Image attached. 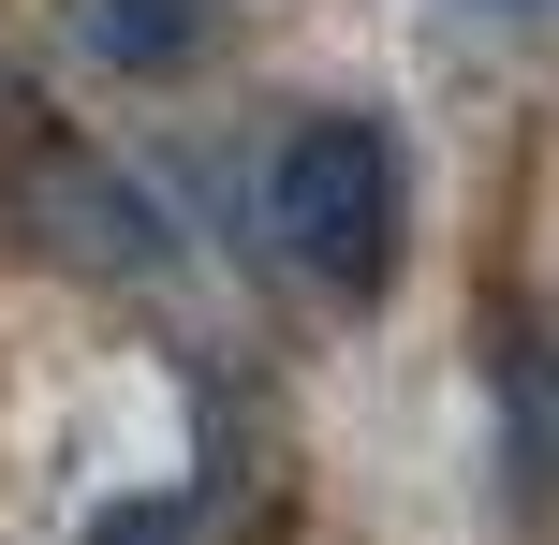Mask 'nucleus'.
<instances>
[{
	"label": "nucleus",
	"mask_w": 559,
	"mask_h": 545,
	"mask_svg": "<svg viewBox=\"0 0 559 545\" xmlns=\"http://www.w3.org/2000/svg\"><path fill=\"white\" fill-rule=\"evenodd\" d=\"M59 29H74L88 59H118V74H177V59H206V0H59Z\"/></svg>",
	"instance_id": "7ed1b4c3"
},
{
	"label": "nucleus",
	"mask_w": 559,
	"mask_h": 545,
	"mask_svg": "<svg viewBox=\"0 0 559 545\" xmlns=\"http://www.w3.org/2000/svg\"><path fill=\"white\" fill-rule=\"evenodd\" d=\"M265 236L309 265L324 295H383L397 281V236H413V177H397V133L354 104L295 118L265 163Z\"/></svg>",
	"instance_id": "f257e3e1"
},
{
	"label": "nucleus",
	"mask_w": 559,
	"mask_h": 545,
	"mask_svg": "<svg viewBox=\"0 0 559 545\" xmlns=\"http://www.w3.org/2000/svg\"><path fill=\"white\" fill-rule=\"evenodd\" d=\"M0 133H15V147H29V133H45V88H29V74H15V45H0Z\"/></svg>",
	"instance_id": "20e7f679"
},
{
	"label": "nucleus",
	"mask_w": 559,
	"mask_h": 545,
	"mask_svg": "<svg viewBox=\"0 0 559 545\" xmlns=\"http://www.w3.org/2000/svg\"><path fill=\"white\" fill-rule=\"evenodd\" d=\"M104 545H177V517H133V531H104Z\"/></svg>",
	"instance_id": "39448f33"
},
{
	"label": "nucleus",
	"mask_w": 559,
	"mask_h": 545,
	"mask_svg": "<svg viewBox=\"0 0 559 545\" xmlns=\"http://www.w3.org/2000/svg\"><path fill=\"white\" fill-rule=\"evenodd\" d=\"M29 147H45V133H29ZM29 192H45V222H59V251H74V265H163V206H147L133 177L45 147V163H29Z\"/></svg>",
	"instance_id": "f03ea898"
}]
</instances>
